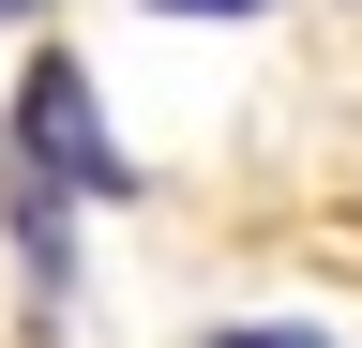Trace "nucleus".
Returning a JSON list of instances; mask_svg holds the SVG:
<instances>
[{
	"mask_svg": "<svg viewBox=\"0 0 362 348\" xmlns=\"http://www.w3.org/2000/svg\"><path fill=\"white\" fill-rule=\"evenodd\" d=\"M0 152H16V167H45L61 197H136V152L106 137V91H90V61H76V46H30Z\"/></svg>",
	"mask_w": 362,
	"mask_h": 348,
	"instance_id": "obj_1",
	"label": "nucleus"
},
{
	"mask_svg": "<svg viewBox=\"0 0 362 348\" xmlns=\"http://www.w3.org/2000/svg\"><path fill=\"white\" fill-rule=\"evenodd\" d=\"M0 228H16V273H30V318H61L76 303V197L45 182V167L0 152Z\"/></svg>",
	"mask_w": 362,
	"mask_h": 348,
	"instance_id": "obj_2",
	"label": "nucleus"
},
{
	"mask_svg": "<svg viewBox=\"0 0 362 348\" xmlns=\"http://www.w3.org/2000/svg\"><path fill=\"white\" fill-rule=\"evenodd\" d=\"M197 348H347V333H332V318H211Z\"/></svg>",
	"mask_w": 362,
	"mask_h": 348,
	"instance_id": "obj_3",
	"label": "nucleus"
},
{
	"mask_svg": "<svg viewBox=\"0 0 362 348\" xmlns=\"http://www.w3.org/2000/svg\"><path fill=\"white\" fill-rule=\"evenodd\" d=\"M151 16H272V0H151Z\"/></svg>",
	"mask_w": 362,
	"mask_h": 348,
	"instance_id": "obj_4",
	"label": "nucleus"
},
{
	"mask_svg": "<svg viewBox=\"0 0 362 348\" xmlns=\"http://www.w3.org/2000/svg\"><path fill=\"white\" fill-rule=\"evenodd\" d=\"M0 16H45V0H0Z\"/></svg>",
	"mask_w": 362,
	"mask_h": 348,
	"instance_id": "obj_5",
	"label": "nucleus"
}]
</instances>
